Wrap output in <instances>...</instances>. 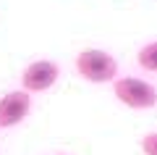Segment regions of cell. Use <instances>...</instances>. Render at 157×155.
<instances>
[{
    "label": "cell",
    "instance_id": "cell-1",
    "mask_svg": "<svg viewBox=\"0 0 157 155\" xmlns=\"http://www.w3.org/2000/svg\"><path fill=\"white\" fill-rule=\"evenodd\" d=\"M76 74L89 84H110L118 79V61L100 47H84L73 61Z\"/></svg>",
    "mask_w": 157,
    "mask_h": 155
},
{
    "label": "cell",
    "instance_id": "cell-2",
    "mask_svg": "<svg viewBox=\"0 0 157 155\" xmlns=\"http://www.w3.org/2000/svg\"><path fill=\"white\" fill-rule=\"evenodd\" d=\"M113 95L131 111H149L157 105V87L139 76H118L113 82Z\"/></svg>",
    "mask_w": 157,
    "mask_h": 155
},
{
    "label": "cell",
    "instance_id": "cell-3",
    "mask_svg": "<svg viewBox=\"0 0 157 155\" xmlns=\"http://www.w3.org/2000/svg\"><path fill=\"white\" fill-rule=\"evenodd\" d=\"M58 79H60V66L50 58H37L21 71V89H26L29 95H39L52 89Z\"/></svg>",
    "mask_w": 157,
    "mask_h": 155
},
{
    "label": "cell",
    "instance_id": "cell-4",
    "mask_svg": "<svg viewBox=\"0 0 157 155\" xmlns=\"http://www.w3.org/2000/svg\"><path fill=\"white\" fill-rule=\"evenodd\" d=\"M32 113V95L26 89H11L0 97V129H13Z\"/></svg>",
    "mask_w": 157,
    "mask_h": 155
},
{
    "label": "cell",
    "instance_id": "cell-5",
    "mask_svg": "<svg viewBox=\"0 0 157 155\" xmlns=\"http://www.w3.org/2000/svg\"><path fill=\"white\" fill-rule=\"evenodd\" d=\"M136 63H139V68H144V71L157 74V39H152V42H147V45L139 47Z\"/></svg>",
    "mask_w": 157,
    "mask_h": 155
},
{
    "label": "cell",
    "instance_id": "cell-6",
    "mask_svg": "<svg viewBox=\"0 0 157 155\" xmlns=\"http://www.w3.org/2000/svg\"><path fill=\"white\" fill-rule=\"evenodd\" d=\"M139 147H141L144 155H157V132H147L144 137H141Z\"/></svg>",
    "mask_w": 157,
    "mask_h": 155
},
{
    "label": "cell",
    "instance_id": "cell-7",
    "mask_svg": "<svg viewBox=\"0 0 157 155\" xmlns=\"http://www.w3.org/2000/svg\"><path fill=\"white\" fill-rule=\"evenodd\" d=\"M55 155H71V153H55Z\"/></svg>",
    "mask_w": 157,
    "mask_h": 155
}]
</instances>
